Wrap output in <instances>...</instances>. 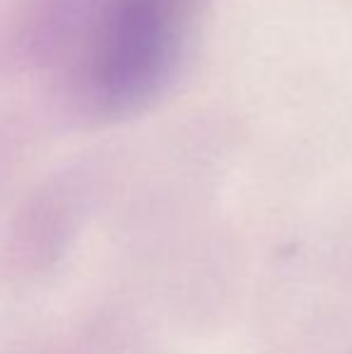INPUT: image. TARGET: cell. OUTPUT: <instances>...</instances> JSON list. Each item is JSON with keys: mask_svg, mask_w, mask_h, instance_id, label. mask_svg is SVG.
<instances>
[{"mask_svg": "<svg viewBox=\"0 0 352 354\" xmlns=\"http://www.w3.org/2000/svg\"><path fill=\"white\" fill-rule=\"evenodd\" d=\"M201 0H80L73 84L97 116L138 113L176 82L196 41Z\"/></svg>", "mask_w": 352, "mask_h": 354, "instance_id": "obj_1", "label": "cell"}]
</instances>
